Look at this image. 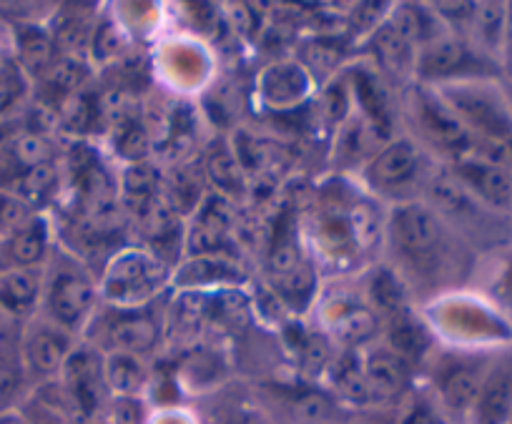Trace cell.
I'll return each mask as SVG.
<instances>
[{"mask_svg": "<svg viewBox=\"0 0 512 424\" xmlns=\"http://www.w3.org/2000/svg\"><path fill=\"white\" fill-rule=\"evenodd\" d=\"M93 304V289L86 279L73 274H61L53 281L51 312L58 322L78 324Z\"/></svg>", "mask_w": 512, "mask_h": 424, "instance_id": "obj_5", "label": "cell"}, {"mask_svg": "<svg viewBox=\"0 0 512 424\" xmlns=\"http://www.w3.org/2000/svg\"><path fill=\"white\" fill-rule=\"evenodd\" d=\"M372 294H374V302H377L382 309H397L402 304V299H405L400 281H397L390 271H379V274L374 276Z\"/></svg>", "mask_w": 512, "mask_h": 424, "instance_id": "obj_31", "label": "cell"}, {"mask_svg": "<svg viewBox=\"0 0 512 424\" xmlns=\"http://www.w3.org/2000/svg\"><path fill=\"white\" fill-rule=\"evenodd\" d=\"M502 294H505L507 302L512 304V264L507 266L505 276H502Z\"/></svg>", "mask_w": 512, "mask_h": 424, "instance_id": "obj_44", "label": "cell"}, {"mask_svg": "<svg viewBox=\"0 0 512 424\" xmlns=\"http://www.w3.org/2000/svg\"><path fill=\"white\" fill-rule=\"evenodd\" d=\"M457 181L462 184V189L475 194L477 199H482L485 204H490L492 209L507 211L512 209V171L505 169L500 164H492V161L480 159L475 154H465L457 159L455 164Z\"/></svg>", "mask_w": 512, "mask_h": 424, "instance_id": "obj_2", "label": "cell"}, {"mask_svg": "<svg viewBox=\"0 0 512 424\" xmlns=\"http://www.w3.org/2000/svg\"><path fill=\"white\" fill-rule=\"evenodd\" d=\"M118 146H121L123 156H128V159H141L149 149V138H146V131L141 126H128L118 138Z\"/></svg>", "mask_w": 512, "mask_h": 424, "instance_id": "obj_38", "label": "cell"}, {"mask_svg": "<svg viewBox=\"0 0 512 424\" xmlns=\"http://www.w3.org/2000/svg\"><path fill=\"white\" fill-rule=\"evenodd\" d=\"M161 266L146 254H123L111 264L106 276V294L118 302H134L159 287Z\"/></svg>", "mask_w": 512, "mask_h": 424, "instance_id": "obj_3", "label": "cell"}, {"mask_svg": "<svg viewBox=\"0 0 512 424\" xmlns=\"http://www.w3.org/2000/svg\"><path fill=\"white\" fill-rule=\"evenodd\" d=\"M118 51V36L113 26H101L96 31V38H93V53L98 58H108L111 53Z\"/></svg>", "mask_w": 512, "mask_h": 424, "instance_id": "obj_39", "label": "cell"}, {"mask_svg": "<svg viewBox=\"0 0 512 424\" xmlns=\"http://www.w3.org/2000/svg\"><path fill=\"white\" fill-rule=\"evenodd\" d=\"M0 424H31V422H28V419L23 417V414L6 412V414H0Z\"/></svg>", "mask_w": 512, "mask_h": 424, "instance_id": "obj_45", "label": "cell"}, {"mask_svg": "<svg viewBox=\"0 0 512 424\" xmlns=\"http://www.w3.org/2000/svg\"><path fill=\"white\" fill-rule=\"evenodd\" d=\"M8 256L16 264L28 266L36 264L43 254H46V226L43 224H26L13 234L11 244L6 246Z\"/></svg>", "mask_w": 512, "mask_h": 424, "instance_id": "obj_20", "label": "cell"}, {"mask_svg": "<svg viewBox=\"0 0 512 424\" xmlns=\"http://www.w3.org/2000/svg\"><path fill=\"white\" fill-rule=\"evenodd\" d=\"M374 46H377V53L384 66L392 68V71H405L410 66L412 46L392 26L379 28L377 38H374Z\"/></svg>", "mask_w": 512, "mask_h": 424, "instance_id": "obj_23", "label": "cell"}, {"mask_svg": "<svg viewBox=\"0 0 512 424\" xmlns=\"http://www.w3.org/2000/svg\"><path fill=\"white\" fill-rule=\"evenodd\" d=\"M229 224H231V216H229V209L224 206V201L211 199L209 204L204 206V211H201L194 229H191V236H189L191 249L201 251V254H206V251H216L221 244H224Z\"/></svg>", "mask_w": 512, "mask_h": 424, "instance_id": "obj_9", "label": "cell"}, {"mask_svg": "<svg viewBox=\"0 0 512 424\" xmlns=\"http://www.w3.org/2000/svg\"><path fill=\"white\" fill-rule=\"evenodd\" d=\"M392 349L400 359H417L425 354L430 337H427L425 329L415 322H400L395 324V329L390 332Z\"/></svg>", "mask_w": 512, "mask_h": 424, "instance_id": "obj_26", "label": "cell"}, {"mask_svg": "<svg viewBox=\"0 0 512 424\" xmlns=\"http://www.w3.org/2000/svg\"><path fill=\"white\" fill-rule=\"evenodd\" d=\"M472 63V53L465 43L455 41V38H440V41L430 43L420 58V71L430 78L455 76L462 68Z\"/></svg>", "mask_w": 512, "mask_h": 424, "instance_id": "obj_8", "label": "cell"}, {"mask_svg": "<svg viewBox=\"0 0 512 424\" xmlns=\"http://www.w3.org/2000/svg\"><path fill=\"white\" fill-rule=\"evenodd\" d=\"M206 171H209L211 181H214L219 189L236 191L241 186L239 161H236L234 154H231L229 149H224V146H219V149L209 156V161H206Z\"/></svg>", "mask_w": 512, "mask_h": 424, "instance_id": "obj_27", "label": "cell"}, {"mask_svg": "<svg viewBox=\"0 0 512 424\" xmlns=\"http://www.w3.org/2000/svg\"><path fill=\"white\" fill-rule=\"evenodd\" d=\"M83 36H86V31H83L81 26H68L61 31V38H58V41L66 48H76L83 43Z\"/></svg>", "mask_w": 512, "mask_h": 424, "instance_id": "obj_42", "label": "cell"}, {"mask_svg": "<svg viewBox=\"0 0 512 424\" xmlns=\"http://www.w3.org/2000/svg\"><path fill=\"white\" fill-rule=\"evenodd\" d=\"M18 384H21V379H18L16 369L3 367V364H0V407H3V404H8L13 397H16Z\"/></svg>", "mask_w": 512, "mask_h": 424, "instance_id": "obj_40", "label": "cell"}, {"mask_svg": "<svg viewBox=\"0 0 512 424\" xmlns=\"http://www.w3.org/2000/svg\"><path fill=\"white\" fill-rule=\"evenodd\" d=\"M264 88L277 101H292L307 88V78L297 66H274L264 78Z\"/></svg>", "mask_w": 512, "mask_h": 424, "instance_id": "obj_24", "label": "cell"}, {"mask_svg": "<svg viewBox=\"0 0 512 424\" xmlns=\"http://www.w3.org/2000/svg\"><path fill=\"white\" fill-rule=\"evenodd\" d=\"M6 259H8V249L0 244V271H3V266H6Z\"/></svg>", "mask_w": 512, "mask_h": 424, "instance_id": "obj_46", "label": "cell"}, {"mask_svg": "<svg viewBox=\"0 0 512 424\" xmlns=\"http://www.w3.org/2000/svg\"><path fill=\"white\" fill-rule=\"evenodd\" d=\"M23 93V78L16 68H0V111L18 101Z\"/></svg>", "mask_w": 512, "mask_h": 424, "instance_id": "obj_37", "label": "cell"}, {"mask_svg": "<svg viewBox=\"0 0 512 424\" xmlns=\"http://www.w3.org/2000/svg\"><path fill=\"white\" fill-rule=\"evenodd\" d=\"M374 332V319L369 312H362V309H352L344 317L337 319V334L342 342L347 344H359L364 339L372 337Z\"/></svg>", "mask_w": 512, "mask_h": 424, "instance_id": "obj_29", "label": "cell"}, {"mask_svg": "<svg viewBox=\"0 0 512 424\" xmlns=\"http://www.w3.org/2000/svg\"><path fill=\"white\" fill-rule=\"evenodd\" d=\"M26 201L13 194H0V229L18 231L26 226Z\"/></svg>", "mask_w": 512, "mask_h": 424, "instance_id": "obj_35", "label": "cell"}, {"mask_svg": "<svg viewBox=\"0 0 512 424\" xmlns=\"http://www.w3.org/2000/svg\"><path fill=\"white\" fill-rule=\"evenodd\" d=\"M422 123H425L427 131H430L442 146H447V149L460 151V156L470 151V131L462 126V121L452 113V108H445L440 106V103L425 98V101H422Z\"/></svg>", "mask_w": 512, "mask_h": 424, "instance_id": "obj_7", "label": "cell"}, {"mask_svg": "<svg viewBox=\"0 0 512 424\" xmlns=\"http://www.w3.org/2000/svg\"><path fill=\"white\" fill-rule=\"evenodd\" d=\"M452 113L480 133V141H510L512 111L505 96L485 91V88L462 86L450 91Z\"/></svg>", "mask_w": 512, "mask_h": 424, "instance_id": "obj_1", "label": "cell"}, {"mask_svg": "<svg viewBox=\"0 0 512 424\" xmlns=\"http://www.w3.org/2000/svg\"><path fill=\"white\" fill-rule=\"evenodd\" d=\"M66 116H68V121H71V126H76V128L86 126L88 116H91V108H88L86 98H81V96H78L76 101H73L71 106H68Z\"/></svg>", "mask_w": 512, "mask_h": 424, "instance_id": "obj_41", "label": "cell"}, {"mask_svg": "<svg viewBox=\"0 0 512 424\" xmlns=\"http://www.w3.org/2000/svg\"><path fill=\"white\" fill-rule=\"evenodd\" d=\"M299 409H302L307 417L314 419V417H322L324 409H327V402H324L322 397H309V399H304L302 404H299Z\"/></svg>", "mask_w": 512, "mask_h": 424, "instance_id": "obj_43", "label": "cell"}, {"mask_svg": "<svg viewBox=\"0 0 512 424\" xmlns=\"http://www.w3.org/2000/svg\"><path fill=\"white\" fill-rule=\"evenodd\" d=\"M68 382L76 404L83 414H93L98 409V364L88 352H78L68 362Z\"/></svg>", "mask_w": 512, "mask_h": 424, "instance_id": "obj_12", "label": "cell"}, {"mask_svg": "<svg viewBox=\"0 0 512 424\" xmlns=\"http://www.w3.org/2000/svg\"><path fill=\"white\" fill-rule=\"evenodd\" d=\"M83 78H86V66L81 61H76V58H61L51 71L53 86L63 88V91L78 88L83 83Z\"/></svg>", "mask_w": 512, "mask_h": 424, "instance_id": "obj_32", "label": "cell"}, {"mask_svg": "<svg viewBox=\"0 0 512 424\" xmlns=\"http://www.w3.org/2000/svg\"><path fill=\"white\" fill-rule=\"evenodd\" d=\"M21 56L23 63L31 68H46L53 61V43L51 38L43 36L41 31H28L21 38Z\"/></svg>", "mask_w": 512, "mask_h": 424, "instance_id": "obj_30", "label": "cell"}, {"mask_svg": "<svg viewBox=\"0 0 512 424\" xmlns=\"http://www.w3.org/2000/svg\"><path fill=\"white\" fill-rule=\"evenodd\" d=\"M379 229H377V214H374L372 206L359 204L354 206L352 214L347 219V236L354 241L357 246L367 249V246L374 244L377 239Z\"/></svg>", "mask_w": 512, "mask_h": 424, "instance_id": "obj_28", "label": "cell"}, {"mask_svg": "<svg viewBox=\"0 0 512 424\" xmlns=\"http://www.w3.org/2000/svg\"><path fill=\"white\" fill-rule=\"evenodd\" d=\"M392 234L400 249L410 256H427L440 241V221L427 206L407 204L395 211Z\"/></svg>", "mask_w": 512, "mask_h": 424, "instance_id": "obj_4", "label": "cell"}, {"mask_svg": "<svg viewBox=\"0 0 512 424\" xmlns=\"http://www.w3.org/2000/svg\"><path fill=\"white\" fill-rule=\"evenodd\" d=\"M505 98H507V103H510V111H512V83H507V88H505Z\"/></svg>", "mask_w": 512, "mask_h": 424, "instance_id": "obj_47", "label": "cell"}, {"mask_svg": "<svg viewBox=\"0 0 512 424\" xmlns=\"http://www.w3.org/2000/svg\"><path fill=\"white\" fill-rule=\"evenodd\" d=\"M417 164H420V154L412 146V141H397L372 161L369 176L377 186H397L415 176Z\"/></svg>", "mask_w": 512, "mask_h": 424, "instance_id": "obj_6", "label": "cell"}, {"mask_svg": "<svg viewBox=\"0 0 512 424\" xmlns=\"http://www.w3.org/2000/svg\"><path fill=\"white\" fill-rule=\"evenodd\" d=\"M362 369L372 394H382V397L397 394L407 382L405 364H402V359L392 352L372 354Z\"/></svg>", "mask_w": 512, "mask_h": 424, "instance_id": "obj_11", "label": "cell"}, {"mask_svg": "<svg viewBox=\"0 0 512 424\" xmlns=\"http://www.w3.org/2000/svg\"><path fill=\"white\" fill-rule=\"evenodd\" d=\"M68 357V339L58 332H38L28 344V359L43 374L63 367Z\"/></svg>", "mask_w": 512, "mask_h": 424, "instance_id": "obj_16", "label": "cell"}, {"mask_svg": "<svg viewBox=\"0 0 512 424\" xmlns=\"http://www.w3.org/2000/svg\"><path fill=\"white\" fill-rule=\"evenodd\" d=\"M38 297V279L26 269H11L0 274V304L13 312H26Z\"/></svg>", "mask_w": 512, "mask_h": 424, "instance_id": "obj_13", "label": "cell"}, {"mask_svg": "<svg viewBox=\"0 0 512 424\" xmlns=\"http://www.w3.org/2000/svg\"><path fill=\"white\" fill-rule=\"evenodd\" d=\"M156 196V176L149 166H134L128 169L126 181H123V199H126L128 209L144 214Z\"/></svg>", "mask_w": 512, "mask_h": 424, "instance_id": "obj_21", "label": "cell"}, {"mask_svg": "<svg viewBox=\"0 0 512 424\" xmlns=\"http://www.w3.org/2000/svg\"><path fill=\"white\" fill-rule=\"evenodd\" d=\"M480 392V377L467 367L450 369V372L445 374V379H442V397H445V402L450 404L452 409H460V412L475 407L477 399H480Z\"/></svg>", "mask_w": 512, "mask_h": 424, "instance_id": "obj_14", "label": "cell"}, {"mask_svg": "<svg viewBox=\"0 0 512 424\" xmlns=\"http://www.w3.org/2000/svg\"><path fill=\"white\" fill-rule=\"evenodd\" d=\"M299 352H302V364L307 372H319V369L327 364L329 359V349L324 344V339L319 337H309L304 342H299Z\"/></svg>", "mask_w": 512, "mask_h": 424, "instance_id": "obj_36", "label": "cell"}, {"mask_svg": "<svg viewBox=\"0 0 512 424\" xmlns=\"http://www.w3.org/2000/svg\"><path fill=\"white\" fill-rule=\"evenodd\" d=\"M53 184V169L48 164L36 166V169H28L26 176L18 181V191L28 199H41Z\"/></svg>", "mask_w": 512, "mask_h": 424, "instance_id": "obj_34", "label": "cell"}, {"mask_svg": "<svg viewBox=\"0 0 512 424\" xmlns=\"http://www.w3.org/2000/svg\"><path fill=\"white\" fill-rule=\"evenodd\" d=\"M16 156L23 166H28V169H36V166H43L48 161V144L43 141L41 136H33V133H28V136L18 138Z\"/></svg>", "mask_w": 512, "mask_h": 424, "instance_id": "obj_33", "label": "cell"}, {"mask_svg": "<svg viewBox=\"0 0 512 424\" xmlns=\"http://www.w3.org/2000/svg\"><path fill=\"white\" fill-rule=\"evenodd\" d=\"M113 344L123 349L126 354L146 352L156 342V324L146 317H128L113 327L111 332Z\"/></svg>", "mask_w": 512, "mask_h": 424, "instance_id": "obj_18", "label": "cell"}, {"mask_svg": "<svg viewBox=\"0 0 512 424\" xmlns=\"http://www.w3.org/2000/svg\"><path fill=\"white\" fill-rule=\"evenodd\" d=\"M239 279V271L234 264L216 256H199L189 261L179 276L181 287H201V284H216V281Z\"/></svg>", "mask_w": 512, "mask_h": 424, "instance_id": "obj_17", "label": "cell"}, {"mask_svg": "<svg viewBox=\"0 0 512 424\" xmlns=\"http://www.w3.org/2000/svg\"><path fill=\"white\" fill-rule=\"evenodd\" d=\"M269 264H272V271L279 276V279H287L294 271L302 269V251H299L297 234L292 231V226H282L274 239L272 254H269Z\"/></svg>", "mask_w": 512, "mask_h": 424, "instance_id": "obj_22", "label": "cell"}, {"mask_svg": "<svg viewBox=\"0 0 512 424\" xmlns=\"http://www.w3.org/2000/svg\"><path fill=\"white\" fill-rule=\"evenodd\" d=\"M507 16L510 8L502 3H477L472 11L477 36L482 38L487 48H500L507 41Z\"/></svg>", "mask_w": 512, "mask_h": 424, "instance_id": "obj_19", "label": "cell"}, {"mask_svg": "<svg viewBox=\"0 0 512 424\" xmlns=\"http://www.w3.org/2000/svg\"><path fill=\"white\" fill-rule=\"evenodd\" d=\"M334 384L352 402H367L372 397V389H369L367 377H364V369L352 357H344L337 364V369H334Z\"/></svg>", "mask_w": 512, "mask_h": 424, "instance_id": "obj_25", "label": "cell"}, {"mask_svg": "<svg viewBox=\"0 0 512 424\" xmlns=\"http://www.w3.org/2000/svg\"><path fill=\"white\" fill-rule=\"evenodd\" d=\"M477 422L480 424H505L512 414V377L495 374L487 384H482L480 399L475 404Z\"/></svg>", "mask_w": 512, "mask_h": 424, "instance_id": "obj_10", "label": "cell"}, {"mask_svg": "<svg viewBox=\"0 0 512 424\" xmlns=\"http://www.w3.org/2000/svg\"><path fill=\"white\" fill-rule=\"evenodd\" d=\"M106 379L116 392L136 394L146 384V367L134 354L116 352L106 359Z\"/></svg>", "mask_w": 512, "mask_h": 424, "instance_id": "obj_15", "label": "cell"}]
</instances>
